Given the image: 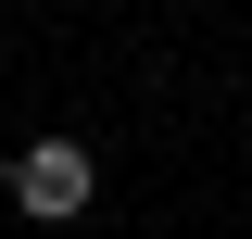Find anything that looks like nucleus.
I'll list each match as a JSON object with an SVG mask.
<instances>
[{
	"mask_svg": "<svg viewBox=\"0 0 252 239\" xmlns=\"http://www.w3.org/2000/svg\"><path fill=\"white\" fill-rule=\"evenodd\" d=\"M89 189H101L89 139H26V151H13V202L51 214V227H63V214H89Z\"/></svg>",
	"mask_w": 252,
	"mask_h": 239,
	"instance_id": "obj_1",
	"label": "nucleus"
}]
</instances>
